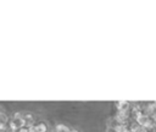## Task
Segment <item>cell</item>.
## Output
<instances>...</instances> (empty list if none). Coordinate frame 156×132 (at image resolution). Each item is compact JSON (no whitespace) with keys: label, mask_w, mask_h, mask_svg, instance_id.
<instances>
[{"label":"cell","mask_w":156,"mask_h":132,"mask_svg":"<svg viewBox=\"0 0 156 132\" xmlns=\"http://www.w3.org/2000/svg\"><path fill=\"white\" fill-rule=\"evenodd\" d=\"M9 125H10V128H11L12 132H16V131H18L20 128L24 127V121H23V117H22L21 111L13 114V117L10 120V124H9Z\"/></svg>","instance_id":"6da1fadb"},{"label":"cell","mask_w":156,"mask_h":132,"mask_svg":"<svg viewBox=\"0 0 156 132\" xmlns=\"http://www.w3.org/2000/svg\"><path fill=\"white\" fill-rule=\"evenodd\" d=\"M135 121H136V124H138L140 127H143V128H145V130L154 127V122H152V120H151V117H150L149 114L141 113L140 115H138V116L135 117Z\"/></svg>","instance_id":"7a4b0ae2"},{"label":"cell","mask_w":156,"mask_h":132,"mask_svg":"<svg viewBox=\"0 0 156 132\" xmlns=\"http://www.w3.org/2000/svg\"><path fill=\"white\" fill-rule=\"evenodd\" d=\"M22 114V117H23V121H24V127H32L35 122H34V116L32 113H28V111H21Z\"/></svg>","instance_id":"3957f363"},{"label":"cell","mask_w":156,"mask_h":132,"mask_svg":"<svg viewBox=\"0 0 156 132\" xmlns=\"http://www.w3.org/2000/svg\"><path fill=\"white\" fill-rule=\"evenodd\" d=\"M46 124L44 121L35 122L32 127H29V132H46Z\"/></svg>","instance_id":"277c9868"},{"label":"cell","mask_w":156,"mask_h":132,"mask_svg":"<svg viewBox=\"0 0 156 132\" xmlns=\"http://www.w3.org/2000/svg\"><path fill=\"white\" fill-rule=\"evenodd\" d=\"M115 105L117 107V111H129V109H130V103L127 101L116 102Z\"/></svg>","instance_id":"5b68a950"},{"label":"cell","mask_w":156,"mask_h":132,"mask_svg":"<svg viewBox=\"0 0 156 132\" xmlns=\"http://www.w3.org/2000/svg\"><path fill=\"white\" fill-rule=\"evenodd\" d=\"M69 131H71V128H68L63 124H57L55 126V132H69Z\"/></svg>","instance_id":"8992f818"},{"label":"cell","mask_w":156,"mask_h":132,"mask_svg":"<svg viewBox=\"0 0 156 132\" xmlns=\"http://www.w3.org/2000/svg\"><path fill=\"white\" fill-rule=\"evenodd\" d=\"M6 122H7V116H6V114L1 113L0 114V131H4L5 130Z\"/></svg>","instance_id":"52a82bcc"},{"label":"cell","mask_w":156,"mask_h":132,"mask_svg":"<svg viewBox=\"0 0 156 132\" xmlns=\"http://www.w3.org/2000/svg\"><path fill=\"white\" fill-rule=\"evenodd\" d=\"M106 132H118L116 127H107V131Z\"/></svg>","instance_id":"ba28073f"},{"label":"cell","mask_w":156,"mask_h":132,"mask_svg":"<svg viewBox=\"0 0 156 132\" xmlns=\"http://www.w3.org/2000/svg\"><path fill=\"white\" fill-rule=\"evenodd\" d=\"M16 132H29V128H28V127H22V128H20V130L16 131Z\"/></svg>","instance_id":"9c48e42d"},{"label":"cell","mask_w":156,"mask_h":132,"mask_svg":"<svg viewBox=\"0 0 156 132\" xmlns=\"http://www.w3.org/2000/svg\"><path fill=\"white\" fill-rule=\"evenodd\" d=\"M69 132H79V131H78V130H76V128H72Z\"/></svg>","instance_id":"30bf717a"}]
</instances>
